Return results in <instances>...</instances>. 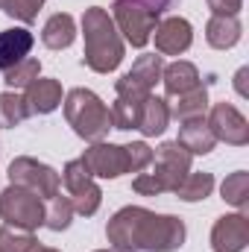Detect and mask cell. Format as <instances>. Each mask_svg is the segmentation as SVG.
I'll return each instance as SVG.
<instances>
[{
  "instance_id": "cell-1",
  "label": "cell",
  "mask_w": 249,
  "mask_h": 252,
  "mask_svg": "<svg viewBox=\"0 0 249 252\" xmlns=\"http://www.w3.org/2000/svg\"><path fill=\"white\" fill-rule=\"evenodd\" d=\"M106 238L115 252H176L185 244L187 232L185 223L173 214L126 205L109 220Z\"/></svg>"
},
{
  "instance_id": "cell-17",
  "label": "cell",
  "mask_w": 249,
  "mask_h": 252,
  "mask_svg": "<svg viewBox=\"0 0 249 252\" xmlns=\"http://www.w3.org/2000/svg\"><path fill=\"white\" fill-rule=\"evenodd\" d=\"M182 147H185L190 156H208L217 144V138L211 135V129L205 124V118H196V121H185L179 126V138H176Z\"/></svg>"
},
{
  "instance_id": "cell-16",
  "label": "cell",
  "mask_w": 249,
  "mask_h": 252,
  "mask_svg": "<svg viewBox=\"0 0 249 252\" xmlns=\"http://www.w3.org/2000/svg\"><path fill=\"white\" fill-rule=\"evenodd\" d=\"M244 27L238 21V15H211L205 24V41L214 50H229L241 41Z\"/></svg>"
},
{
  "instance_id": "cell-27",
  "label": "cell",
  "mask_w": 249,
  "mask_h": 252,
  "mask_svg": "<svg viewBox=\"0 0 249 252\" xmlns=\"http://www.w3.org/2000/svg\"><path fill=\"white\" fill-rule=\"evenodd\" d=\"M141 106H144V100H124V97H118V103L109 109L112 112V129H138V121H141Z\"/></svg>"
},
{
  "instance_id": "cell-19",
  "label": "cell",
  "mask_w": 249,
  "mask_h": 252,
  "mask_svg": "<svg viewBox=\"0 0 249 252\" xmlns=\"http://www.w3.org/2000/svg\"><path fill=\"white\" fill-rule=\"evenodd\" d=\"M161 79H164V91L170 97H182L187 91L199 88V70L190 62H173L161 70Z\"/></svg>"
},
{
  "instance_id": "cell-30",
  "label": "cell",
  "mask_w": 249,
  "mask_h": 252,
  "mask_svg": "<svg viewBox=\"0 0 249 252\" xmlns=\"http://www.w3.org/2000/svg\"><path fill=\"white\" fill-rule=\"evenodd\" d=\"M124 147H126V158H129V173H141L144 167H150L153 150L144 141H132V144H124Z\"/></svg>"
},
{
  "instance_id": "cell-25",
  "label": "cell",
  "mask_w": 249,
  "mask_h": 252,
  "mask_svg": "<svg viewBox=\"0 0 249 252\" xmlns=\"http://www.w3.org/2000/svg\"><path fill=\"white\" fill-rule=\"evenodd\" d=\"M220 193H223V199L229 205H235V208L244 211L249 205V173L247 170H238V173L226 176V182L220 185Z\"/></svg>"
},
{
  "instance_id": "cell-24",
  "label": "cell",
  "mask_w": 249,
  "mask_h": 252,
  "mask_svg": "<svg viewBox=\"0 0 249 252\" xmlns=\"http://www.w3.org/2000/svg\"><path fill=\"white\" fill-rule=\"evenodd\" d=\"M70 217H73V205H70L67 196L56 193L53 199H47V205H44V226H47V229L64 232V229L70 226Z\"/></svg>"
},
{
  "instance_id": "cell-15",
  "label": "cell",
  "mask_w": 249,
  "mask_h": 252,
  "mask_svg": "<svg viewBox=\"0 0 249 252\" xmlns=\"http://www.w3.org/2000/svg\"><path fill=\"white\" fill-rule=\"evenodd\" d=\"M35 38L30 30L24 27H12V30H3L0 32V70H9L12 64L24 62L32 50Z\"/></svg>"
},
{
  "instance_id": "cell-12",
  "label": "cell",
  "mask_w": 249,
  "mask_h": 252,
  "mask_svg": "<svg viewBox=\"0 0 249 252\" xmlns=\"http://www.w3.org/2000/svg\"><path fill=\"white\" fill-rule=\"evenodd\" d=\"M249 244V217L241 214H226L214 223L211 229V250L214 252H244Z\"/></svg>"
},
{
  "instance_id": "cell-36",
  "label": "cell",
  "mask_w": 249,
  "mask_h": 252,
  "mask_svg": "<svg viewBox=\"0 0 249 252\" xmlns=\"http://www.w3.org/2000/svg\"><path fill=\"white\" fill-rule=\"evenodd\" d=\"M97 252H115V250H97Z\"/></svg>"
},
{
  "instance_id": "cell-33",
  "label": "cell",
  "mask_w": 249,
  "mask_h": 252,
  "mask_svg": "<svg viewBox=\"0 0 249 252\" xmlns=\"http://www.w3.org/2000/svg\"><path fill=\"white\" fill-rule=\"evenodd\" d=\"M247 67H241V70H238V76H235V88H238V94H241V97H247L249 91H247Z\"/></svg>"
},
{
  "instance_id": "cell-4",
  "label": "cell",
  "mask_w": 249,
  "mask_h": 252,
  "mask_svg": "<svg viewBox=\"0 0 249 252\" xmlns=\"http://www.w3.org/2000/svg\"><path fill=\"white\" fill-rule=\"evenodd\" d=\"M0 220L6 226L35 232L38 226H44V199L30 188L9 185L0 193Z\"/></svg>"
},
{
  "instance_id": "cell-35",
  "label": "cell",
  "mask_w": 249,
  "mask_h": 252,
  "mask_svg": "<svg viewBox=\"0 0 249 252\" xmlns=\"http://www.w3.org/2000/svg\"><path fill=\"white\" fill-rule=\"evenodd\" d=\"M6 3H9V0H0V9H6Z\"/></svg>"
},
{
  "instance_id": "cell-7",
  "label": "cell",
  "mask_w": 249,
  "mask_h": 252,
  "mask_svg": "<svg viewBox=\"0 0 249 252\" xmlns=\"http://www.w3.org/2000/svg\"><path fill=\"white\" fill-rule=\"evenodd\" d=\"M6 173H9V182H12V185L35 190L44 202L53 199V196L59 193V185H62V176H59L50 164H44V161H38V158H30V156L15 158Z\"/></svg>"
},
{
  "instance_id": "cell-10",
  "label": "cell",
  "mask_w": 249,
  "mask_h": 252,
  "mask_svg": "<svg viewBox=\"0 0 249 252\" xmlns=\"http://www.w3.org/2000/svg\"><path fill=\"white\" fill-rule=\"evenodd\" d=\"M82 164L88 167L91 176L97 179H118L129 173V158H126V147L121 144H106L97 141L82 153Z\"/></svg>"
},
{
  "instance_id": "cell-22",
  "label": "cell",
  "mask_w": 249,
  "mask_h": 252,
  "mask_svg": "<svg viewBox=\"0 0 249 252\" xmlns=\"http://www.w3.org/2000/svg\"><path fill=\"white\" fill-rule=\"evenodd\" d=\"M211 190H214V176L211 173H187L173 193L185 202H199V199L211 196Z\"/></svg>"
},
{
  "instance_id": "cell-11",
  "label": "cell",
  "mask_w": 249,
  "mask_h": 252,
  "mask_svg": "<svg viewBox=\"0 0 249 252\" xmlns=\"http://www.w3.org/2000/svg\"><path fill=\"white\" fill-rule=\"evenodd\" d=\"M208 129L217 141H226L232 147H244L249 144V124L247 118L232 106V103H214L208 112Z\"/></svg>"
},
{
  "instance_id": "cell-34",
  "label": "cell",
  "mask_w": 249,
  "mask_h": 252,
  "mask_svg": "<svg viewBox=\"0 0 249 252\" xmlns=\"http://www.w3.org/2000/svg\"><path fill=\"white\" fill-rule=\"evenodd\" d=\"M35 252H59V250H53V247H38Z\"/></svg>"
},
{
  "instance_id": "cell-13",
  "label": "cell",
  "mask_w": 249,
  "mask_h": 252,
  "mask_svg": "<svg viewBox=\"0 0 249 252\" xmlns=\"http://www.w3.org/2000/svg\"><path fill=\"white\" fill-rule=\"evenodd\" d=\"M153 38H156V50L161 56H179L193 41V27L185 18H164V21L156 24Z\"/></svg>"
},
{
  "instance_id": "cell-9",
  "label": "cell",
  "mask_w": 249,
  "mask_h": 252,
  "mask_svg": "<svg viewBox=\"0 0 249 252\" xmlns=\"http://www.w3.org/2000/svg\"><path fill=\"white\" fill-rule=\"evenodd\" d=\"M161 70H164L161 56H156V53L138 56L135 64L115 82L118 97H124V100H147L153 94V85L161 79Z\"/></svg>"
},
{
  "instance_id": "cell-23",
  "label": "cell",
  "mask_w": 249,
  "mask_h": 252,
  "mask_svg": "<svg viewBox=\"0 0 249 252\" xmlns=\"http://www.w3.org/2000/svg\"><path fill=\"white\" fill-rule=\"evenodd\" d=\"M27 118H30V112H27L24 97L15 94V91H3L0 94V126L3 129H15V126L24 124Z\"/></svg>"
},
{
  "instance_id": "cell-6",
  "label": "cell",
  "mask_w": 249,
  "mask_h": 252,
  "mask_svg": "<svg viewBox=\"0 0 249 252\" xmlns=\"http://www.w3.org/2000/svg\"><path fill=\"white\" fill-rule=\"evenodd\" d=\"M62 182H64V188H67V193H70L67 199H70V205H73L76 214H82V217L97 214V208L103 202V190L94 182V176L88 173V167L82 164V158H73V161L64 164Z\"/></svg>"
},
{
  "instance_id": "cell-29",
  "label": "cell",
  "mask_w": 249,
  "mask_h": 252,
  "mask_svg": "<svg viewBox=\"0 0 249 252\" xmlns=\"http://www.w3.org/2000/svg\"><path fill=\"white\" fill-rule=\"evenodd\" d=\"M44 6V0H9L6 3V15L9 18H15V21H21V24H32L35 18H38V9Z\"/></svg>"
},
{
  "instance_id": "cell-31",
  "label": "cell",
  "mask_w": 249,
  "mask_h": 252,
  "mask_svg": "<svg viewBox=\"0 0 249 252\" xmlns=\"http://www.w3.org/2000/svg\"><path fill=\"white\" fill-rule=\"evenodd\" d=\"M214 15H238L244 9V0H205Z\"/></svg>"
},
{
  "instance_id": "cell-8",
  "label": "cell",
  "mask_w": 249,
  "mask_h": 252,
  "mask_svg": "<svg viewBox=\"0 0 249 252\" xmlns=\"http://www.w3.org/2000/svg\"><path fill=\"white\" fill-rule=\"evenodd\" d=\"M150 164H153V173L150 176L158 182V188L167 193V190L179 188V182L190 173V153H187L179 141H167V144H161L153 153V161Z\"/></svg>"
},
{
  "instance_id": "cell-28",
  "label": "cell",
  "mask_w": 249,
  "mask_h": 252,
  "mask_svg": "<svg viewBox=\"0 0 249 252\" xmlns=\"http://www.w3.org/2000/svg\"><path fill=\"white\" fill-rule=\"evenodd\" d=\"M38 73H41V64L38 59H24V62L12 64L9 70H3V82L9 85V88H27L32 79H38Z\"/></svg>"
},
{
  "instance_id": "cell-21",
  "label": "cell",
  "mask_w": 249,
  "mask_h": 252,
  "mask_svg": "<svg viewBox=\"0 0 249 252\" xmlns=\"http://www.w3.org/2000/svg\"><path fill=\"white\" fill-rule=\"evenodd\" d=\"M205 112H208V91L199 85V88L187 91L182 97H176V103H173V109H170V118H176L179 124H185V121L202 118Z\"/></svg>"
},
{
  "instance_id": "cell-5",
  "label": "cell",
  "mask_w": 249,
  "mask_h": 252,
  "mask_svg": "<svg viewBox=\"0 0 249 252\" xmlns=\"http://www.w3.org/2000/svg\"><path fill=\"white\" fill-rule=\"evenodd\" d=\"M112 12H115L112 21L126 41L132 47H147V41L153 38V30L158 24V15L150 12L147 6L135 3V0H115Z\"/></svg>"
},
{
  "instance_id": "cell-3",
  "label": "cell",
  "mask_w": 249,
  "mask_h": 252,
  "mask_svg": "<svg viewBox=\"0 0 249 252\" xmlns=\"http://www.w3.org/2000/svg\"><path fill=\"white\" fill-rule=\"evenodd\" d=\"M64 121L67 126H73V132L82 141H103L112 129V112L109 106L88 88H70L64 94Z\"/></svg>"
},
{
  "instance_id": "cell-14",
  "label": "cell",
  "mask_w": 249,
  "mask_h": 252,
  "mask_svg": "<svg viewBox=\"0 0 249 252\" xmlns=\"http://www.w3.org/2000/svg\"><path fill=\"white\" fill-rule=\"evenodd\" d=\"M24 103H27V112L30 115H50L62 106V85L59 79H32L27 85V94H24Z\"/></svg>"
},
{
  "instance_id": "cell-20",
  "label": "cell",
  "mask_w": 249,
  "mask_h": 252,
  "mask_svg": "<svg viewBox=\"0 0 249 252\" xmlns=\"http://www.w3.org/2000/svg\"><path fill=\"white\" fill-rule=\"evenodd\" d=\"M73 38H76V24H73V18H70L67 12L53 15V18L44 24V30H41V41H44V47H50V50H64V47H70Z\"/></svg>"
},
{
  "instance_id": "cell-32",
  "label": "cell",
  "mask_w": 249,
  "mask_h": 252,
  "mask_svg": "<svg viewBox=\"0 0 249 252\" xmlns=\"http://www.w3.org/2000/svg\"><path fill=\"white\" fill-rule=\"evenodd\" d=\"M135 3H141V6H147L150 12H156V15L161 18V15H164L167 9H173V6H176L179 0H135Z\"/></svg>"
},
{
  "instance_id": "cell-2",
  "label": "cell",
  "mask_w": 249,
  "mask_h": 252,
  "mask_svg": "<svg viewBox=\"0 0 249 252\" xmlns=\"http://www.w3.org/2000/svg\"><path fill=\"white\" fill-rule=\"evenodd\" d=\"M82 35H85V56L82 62L94 73H112L124 62V38L112 21V15L100 6L85 9L82 15Z\"/></svg>"
},
{
  "instance_id": "cell-26",
  "label": "cell",
  "mask_w": 249,
  "mask_h": 252,
  "mask_svg": "<svg viewBox=\"0 0 249 252\" xmlns=\"http://www.w3.org/2000/svg\"><path fill=\"white\" fill-rule=\"evenodd\" d=\"M38 241L32 232L15 229V226H0V252H35Z\"/></svg>"
},
{
  "instance_id": "cell-18",
  "label": "cell",
  "mask_w": 249,
  "mask_h": 252,
  "mask_svg": "<svg viewBox=\"0 0 249 252\" xmlns=\"http://www.w3.org/2000/svg\"><path fill=\"white\" fill-rule=\"evenodd\" d=\"M167 124H170V106H167V100L150 94L144 100V106H141V121H138L141 135L156 138V135H161L167 129Z\"/></svg>"
}]
</instances>
